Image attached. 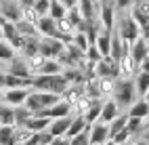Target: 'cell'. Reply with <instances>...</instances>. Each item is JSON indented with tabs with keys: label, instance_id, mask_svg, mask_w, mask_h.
Here are the masks:
<instances>
[{
	"label": "cell",
	"instance_id": "9c48e42d",
	"mask_svg": "<svg viewBox=\"0 0 149 145\" xmlns=\"http://www.w3.org/2000/svg\"><path fill=\"white\" fill-rule=\"evenodd\" d=\"M27 93H29L27 86H25V89H4L0 99H2L4 103H8V105H13V107H15V105H23Z\"/></svg>",
	"mask_w": 149,
	"mask_h": 145
},
{
	"label": "cell",
	"instance_id": "cb8c5ba5",
	"mask_svg": "<svg viewBox=\"0 0 149 145\" xmlns=\"http://www.w3.org/2000/svg\"><path fill=\"white\" fill-rule=\"evenodd\" d=\"M86 126H88V122L84 120V116H74V120H72V124H69V128H67V132H65V137H74V135L82 132Z\"/></svg>",
	"mask_w": 149,
	"mask_h": 145
},
{
	"label": "cell",
	"instance_id": "7c38bea8",
	"mask_svg": "<svg viewBox=\"0 0 149 145\" xmlns=\"http://www.w3.org/2000/svg\"><path fill=\"white\" fill-rule=\"evenodd\" d=\"M72 120H74L72 114H69V116H63V118H53L51 122H48V132H51L53 137H61V135L67 132Z\"/></svg>",
	"mask_w": 149,
	"mask_h": 145
},
{
	"label": "cell",
	"instance_id": "c3c4849f",
	"mask_svg": "<svg viewBox=\"0 0 149 145\" xmlns=\"http://www.w3.org/2000/svg\"><path fill=\"white\" fill-rule=\"evenodd\" d=\"M139 67H141V72H149V55L145 57L141 63H139Z\"/></svg>",
	"mask_w": 149,
	"mask_h": 145
},
{
	"label": "cell",
	"instance_id": "6f0895ef",
	"mask_svg": "<svg viewBox=\"0 0 149 145\" xmlns=\"http://www.w3.org/2000/svg\"><path fill=\"white\" fill-rule=\"evenodd\" d=\"M0 97H2V91H0Z\"/></svg>",
	"mask_w": 149,
	"mask_h": 145
},
{
	"label": "cell",
	"instance_id": "7bdbcfd3",
	"mask_svg": "<svg viewBox=\"0 0 149 145\" xmlns=\"http://www.w3.org/2000/svg\"><path fill=\"white\" fill-rule=\"evenodd\" d=\"M128 137H130V132L124 128V130H120V132H116L111 139H113V141H118V143H128Z\"/></svg>",
	"mask_w": 149,
	"mask_h": 145
},
{
	"label": "cell",
	"instance_id": "f546056e",
	"mask_svg": "<svg viewBox=\"0 0 149 145\" xmlns=\"http://www.w3.org/2000/svg\"><path fill=\"white\" fill-rule=\"evenodd\" d=\"M134 89L139 97L145 95V91L149 89V72H139V76L134 78Z\"/></svg>",
	"mask_w": 149,
	"mask_h": 145
},
{
	"label": "cell",
	"instance_id": "74e56055",
	"mask_svg": "<svg viewBox=\"0 0 149 145\" xmlns=\"http://www.w3.org/2000/svg\"><path fill=\"white\" fill-rule=\"evenodd\" d=\"M72 42L80 48V51H86L88 46H91V42H88V36H86V32H74V38H72Z\"/></svg>",
	"mask_w": 149,
	"mask_h": 145
},
{
	"label": "cell",
	"instance_id": "ac0fdd59",
	"mask_svg": "<svg viewBox=\"0 0 149 145\" xmlns=\"http://www.w3.org/2000/svg\"><path fill=\"white\" fill-rule=\"evenodd\" d=\"M118 65H120V76H124V78H128V76L136 70V63H134V59L130 57V51L124 53L120 59H118Z\"/></svg>",
	"mask_w": 149,
	"mask_h": 145
},
{
	"label": "cell",
	"instance_id": "30bf717a",
	"mask_svg": "<svg viewBox=\"0 0 149 145\" xmlns=\"http://www.w3.org/2000/svg\"><path fill=\"white\" fill-rule=\"evenodd\" d=\"M99 21H101V27H105V30H113L116 27V8L113 4H101V8H99Z\"/></svg>",
	"mask_w": 149,
	"mask_h": 145
},
{
	"label": "cell",
	"instance_id": "7402d4cb",
	"mask_svg": "<svg viewBox=\"0 0 149 145\" xmlns=\"http://www.w3.org/2000/svg\"><path fill=\"white\" fill-rule=\"evenodd\" d=\"M101 107H103V101H101V97H97V99L91 101V107H88V112L84 114V120L88 124H93L99 120V114H101Z\"/></svg>",
	"mask_w": 149,
	"mask_h": 145
},
{
	"label": "cell",
	"instance_id": "277c9868",
	"mask_svg": "<svg viewBox=\"0 0 149 145\" xmlns=\"http://www.w3.org/2000/svg\"><path fill=\"white\" fill-rule=\"evenodd\" d=\"M65 42L59 40L55 36H40V44H38V53L44 55L46 59H57L59 55L63 53Z\"/></svg>",
	"mask_w": 149,
	"mask_h": 145
},
{
	"label": "cell",
	"instance_id": "b9f144b4",
	"mask_svg": "<svg viewBox=\"0 0 149 145\" xmlns=\"http://www.w3.org/2000/svg\"><path fill=\"white\" fill-rule=\"evenodd\" d=\"M48 6H51V0H36L34 2V8L38 11V15H48Z\"/></svg>",
	"mask_w": 149,
	"mask_h": 145
},
{
	"label": "cell",
	"instance_id": "9a60e30c",
	"mask_svg": "<svg viewBox=\"0 0 149 145\" xmlns=\"http://www.w3.org/2000/svg\"><path fill=\"white\" fill-rule=\"evenodd\" d=\"M97 48L101 51L103 57L109 55V46H111V30H105V27L99 25V32H97V40H95Z\"/></svg>",
	"mask_w": 149,
	"mask_h": 145
},
{
	"label": "cell",
	"instance_id": "8fae6325",
	"mask_svg": "<svg viewBox=\"0 0 149 145\" xmlns=\"http://www.w3.org/2000/svg\"><path fill=\"white\" fill-rule=\"evenodd\" d=\"M0 15H2L6 21H19L21 19V6H19L17 0H8V2H0Z\"/></svg>",
	"mask_w": 149,
	"mask_h": 145
},
{
	"label": "cell",
	"instance_id": "8d00e7d4",
	"mask_svg": "<svg viewBox=\"0 0 149 145\" xmlns=\"http://www.w3.org/2000/svg\"><path fill=\"white\" fill-rule=\"evenodd\" d=\"M69 145H91V135H88V126L82 130L74 135V137H69Z\"/></svg>",
	"mask_w": 149,
	"mask_h": 145
},
{
	"label": "cell",
	"instance_id": "4316f807",
	"mask_svg": "<svg viewBox=\"0 0 149 145\" xmlns=\"http://www.w3.org/2000/svg\"><path fill=\"white\" fill-rule=\"evenodd\" d=\"M113 86H116V78H109V76H101V78H99L101 97H111L113 95Z\"/></svg>",
	"mask_w": 149,
	"mask_h": 145
},
{
	"label": "cell",
	"instance_id": "3957f363",
	"mask_svg": "<svg viewBox=\"0 0 149 145\" xmlns=\"http://www.w3.org/2000/svg\"><path fill=\"white\" fill-rule=\"evenodd\" d=\"M116 32L120 34V38L124 42H128V44H132L139 36H141V25H139L134 19L128 15V13H124L122 17H120V21H118V27H116Z\"/></svg>",
	"mask_w": 149,
	"mask_h": 145
},
{
	"label": "cell",
	"instance_id": "680465c9",
	"mask_svg": "<svg viewBox=\"0 0 149 145\" xmlns=\"http://www.w3.org/2000/svg\"><path fill=\"white\" fill-rule=\"evenodd\" d=\"M147 44H149V42H147Z\"/></svg>",
	"mask_w": 149,
	"mask_h": 145
},
{
	"label": "cell",
	"instance_id": "44dd1931",
	"mask_svg": "<svg viewBox=\"0 0 149 145\" xmlns=\"http://www.w3.org/2000/svg\"><path fill=\"white\" fill-rule=\"evenodd\" d=\"M0 145H17L15 124H0Z\"/></svg>",
	"mask_w": 149,
	"mask_h": 145
},
{
	"label": "cell",
	"instance_id": "d590c367",
	"mask_svg": "<svg viewBox=\"0 0 149 145\" xmlns=\"http://www.w3.org/2000/svg\"><path fill=\"white\" fill-rule=\"evenodd\" d=\"M65 13H67V8L59 2V0H51V6H48V15H51L53 19H61V17H65Z\"/></svg>",
	"mask_w": 149,
	"mask_h": 145
},
{
	"label": "cell",
	"instance_id": "d4e9b609",
	"mask_svg": "<svg viewBox=\"0 0 149 145\" xmlns=\"http://www.w3.org/2000/svg\"><path fill=\"white\" fill-rule=\"evenodd\" d=\"M13 57H17V48H13L11 44L4 40V38H0V61L8 63Z\"/></svg>",
	"mask_w": 149,
	"mask_h": 145
},
{
	"label": "cell",
	"instance_id": "1f68e13d",
	"mask_svg": "<svg viewBox=\"0 0 149 145\" xmlns=\"http://www.w3.org/2000/svg\"><path fill=\"white\" fill-rule=\"evenodd\" d=\"M0 124H15V112L13 105L0 103Z\"/></svg>",
	"mask_w": 149,
	"mask_h": 145
},
{
	"label": "cell",
	"instance_id": "e0dca14e",
	"mask_svg": "<svg viewBox=\"0 0 149 145\" xmlns=\"http://www.w3.org/2000/svg\"><path fill=\"white\" fill-rule=\"evenodd\" d=\"M23 105L32 112V114H38V112H42L44 109V105H42V99H40V91H29L27 97H25V101Z\"/></svg>",
	"mask_w": 149,
	"mask_h": 145
},
{
	"label": "cell",
	"instance_id": "ffe728a7",
	"mask_svg": "<svg viewBox=\"0 0 149 145\" xmlns=\"http://www.w3.org/2000/svg\"><path fill=\"white\" fill-rule=\"evenodd\" d=\"M48 122H51V118H46V116H34V114H32V118H29L23 126L29 128L32 132H38V130L48 128Z\"/></svg>",
	"mask_w": 149,
	"mask_h": 145
},
{
	"label": "cell",
	"instance_id": "5bb4252c",
	"mask_svg": "<svg viewBox=\"0 0 149 145\" xmlns=\"http://www.w3.org/2000/svg\"><path fill=\"white\" fill-rule=\"evenodd\" d=\"M116 116H120V105H118L113 99L103 101V107H101V114H99V120L105 122V124H109Z\"/></svg>",
	"mask_w": 149,
	"mask_h": 145
},
{
	"label": "cell",
	"instance_id": "7a4b0ae2",
	"mask_svg": "<svg viewBox=\"0 0 149 145\" xmlns=\"http://www.w3.org/2000/svg\"><path fill=\"white\" fill-rule=\"evenodd\" d=\"M136 97V89H134V80L130 78H116V86H113V95L111 99L120 105H132Z\"/></svg>",
	"mask_w": 149,
	"mask_h": 145
},
{
	"label": "cell",
	"instance_id": "60d3db41",
	"mask_svg": "<svg viewBox=\"0 0 149 145\" xmlns=\"http://www.w3.org/2000/svg\"><path fill=\"white\" fill-rule=\"evenodd\" d=\"M84 57H86L88 61H93V63H97V61L103 59V55H101V51L97 48V44H91V46H88L86 51H84Z\"/></svg>",
	"mask_w": 149,
	"mask_h": 145
},
{
	"label": "cell",
	"instance_id": "f6af8a7d",
	"mask_svg": "<svg viewBox=\"0 0 149 145\" xmlns=\"http://www.w3.org/2000/svg\"><path fill=\"white\" fill-rule=\"evenodd\" d=\"M51 145H69V137H65V135H61V137H55L51 141Z\"/></svg>",
	"mask_w": 149,
	"mask_h": 145
},
{
	"label": "cell",
	"instance_id": "9f6ffc18",
	"mask_svg": "<svg viewBox=\"0 0 149 145\" xmlns=\"http://www.w3.org/2000/svg\"><path fill=\"white\" fill-rule=\"evenodd\" d=\"M91 145H101V143H91Z\"/></svg>",
	"mask_w": 149,
	"mask_h": 145
},
{
	"label": "cell",
	"instance_id": "ba28073f",
	"mask_svg": "<svg viewBox=\"0 0 149 145\" xmlns=\"http://www.w3.org/2000/svg\"><path fill=\"white\" fill-rule=\"evenodd\" d=\"M6 74H13V76H19V78H32V72H29L27 67V61L25 57H13L11 61H8V70Z\"/></svg>",
	"mask_w": 149,
	"mask_h": 145
},
{
	"label": "cell",
	"instance_id": "d6986e66",
	"mask_svg": "<svg viewBox=\"0 0 149 145\" xmlns=\"http://www.w3.org/2000/svg\"><path fill=\"white\" fill-rule=\"evenodd\" d=\"M25 86H32V78H19L4 72V89H25Z\"/></svg>",
	"mask_w": 149,
	"mask_h": 145
},
{
	"label": "cell",
	"instance_id": "bcb514c9",
	"mask_svg": "<svg viewBox=\"0 0 149 145\" xmlns=\"http://www.w3.org/2000/svg\"><path fill=\"white\" fill-rule=\"evenodd\" d=\"M141 38H145V40L149 42V21L145 25H141Z\"/></svg>",
	"mask_w": 149,
	"mask_h": 145
},
{
	"label": "cell",
	"instance_id": "836d02e7",
	"mask_svg": "<svg viewBox=\"0 0 149 145\" xmlns=\"http://www.w3.org/2000/svg\"><path fill=\"white\" fill-rule=\"evenodd\" d=\"M15 25H17V30H19V34H21V36H36V34H38L36 25L29 23V21H23V19L15 21Z\"/></svg>",
	"mask_w": 149,
	"mask_h": 145
},
{
	"label": "cell",
	"instance_id": "4fadbf2b",
	"mask_svg": "<svg viewBox=\"0 0 149 145\" xmlns=\"http://www.w3.org/2000/svg\"><path fill=\"white\" fill-rule=\"evenodd\" d=\"M147 55H149V44H147V40H145V38H141V36H139L136 40L130 44V57L134 59V63L139 65V63H141Z\"/></svg>",
	"mask_w": 149,
	"mask_h": 145
},
{
	"label": "cell",
	"instance_id": "d6a6232c",
	"mask_svg": "<svg viewBox=\"0 0 149 145\" xmlns=\"http://www.w3.org/2000/svg\"><path fill=\"white\" fill-rule=\"evenodd\" d=\"M128 15H130V17L134 19V21H136L139 25H145V23L149 21V13L145 11V8L136 6V4H132V6H130V13H128Z\"/></svg>",
	"mask_w": 149,
	"mask_h": 145
},
{
	"label": "cell",
	"instance_id": "f1b7e54d",
	"mask_svg": "<svg viewBox=\"0 0 149 145\" xmlns=\"http://www.w3.org/2000/svg\"><path fill=\"white\" fill-rule=\"evenodd\" d=\"M63 70H65V67L61 65L59 59H46L44 65H42V70L38 74H63Z\"/></svg>",
	"mask_w": 149,
	"mask_h": 145
},
{
	"label": "cell",
	"instance_id": "f35d334b",
	"mask_svg": "<svg viewBox=\"0 0 149 145\" xmlns=\"http://www.w3.org/2000/svg\"><path fill=\"white\" fill-rule=\"evenodd\" d=\"M143 126H145V124H143V118H134V116H128V120H126V130L130 132V135L139 132Z\"/></svg>",
	"mask_w": 149,
	"mask_h": 145
},
{
	"label": "cell",
	"instance_id": "603a6c76",
	"mask_svg": "<svg viewBox=\"0 0 149 145\" xmlns=\"http://www.w3.org/2000/svg\"><path fill=\"white\" fill-rule=\"evenodd\" d=\"M147 114H149V101H145L143 97L139 101H134L128 109V116H134V118H145Z\"/></svg>",
	"mask_w": 149,
	"mask_h": 145
},
{
	"label": "cell",
	"instance_id": "e575fe53",
	"mask_svg": "<svg viewBox=\"0 0 149 145\" xmlns=\"http://www.w3.org/2000/svg\"><path fill=\"white\" fill-rule=\"evenodd\" d=\"M91 101H93V99H88L86 95H82L80 99H78V101L72 105L74 112H76V116H84V114L88 112V107H91Z\"/></svg>",
	"mask_w": 149,
	"mask_h": 145
},
{
	"label": "cell",
	"instance_id": "2e32d148",
	"mask_svg": "<svg viewBox=\"0 0 149 145\" xmlns=\"http://www.w3.org/2000/svg\"><path fill=\"white\" fill-rule=\"evenodd\" d=\"M38 44H40V34L36 36H23V44H21V55L29 57V55H36L38 53Z\"/></svg>",
	"mask_w": 149,
	"mask_h": 145
},
{
	"label": "cell",
	"instance_id": "7dc6e473",
	"mask_svg": "<svg viewBox=\"0 0 149 145\" xmlns=\"http://www.w3.org/2000/svg\"><path fill=\"white\" fill-rule=\"evenodd\" d=\"M65 8H74V6H78V0H59Z\"/></svg>",
	"mask_w": 149,
	"mask_h": 145
},
{
	"label": "cell",
	"instance_id": "8992f818",
	"mask_svg": "<svg viewBox=\"0 0 149 145\" xmlns=\"http://www.w3.org/2000/svg\"><path fill=\"white\" fill-rule=\"evenodd\" d=\"M88 135H91V143H105L109 139V126L105 122L97 120L93 124H88Z\"/></svg>",
	"mask_w": 149,
	"mask_h": 145
},
{
	"label": "cell",
	"instance_id": "5b68a950",
	"mask_svg": "<svg viewBox=\"0 0 149 145\" xmlns=\"http://www.w3.org/2000/svg\"><path fill=\"white\" fill-rule=\"evenodd\" d=\"M2 38L11 44L13 48H21V44H23V36L19 34V30H17V25L13 23V21H4L2 23Z\"/></svg>",
	"mask_w": 149,
	"mask_h": 145
},
{
	"label": "cell",
	"instance_id": "ee69618b",
	"mask_svg": "<svg viewBox=\"0 0 149 145\" xmlns=\"http://www.w3.org/2000/svg\"><path fill=\"white\" fill-rule=\"evenodd\" d=\"M134 0H116V8L118 11H128V8L132 6Z\"/></svg>",
	"mask_w": 149,
	"mask_h": 145
},
{
	"label": "cell",
	"instance_id": "4dcf8cb0",
	"mask_svg": "<svg viewBox=\"0 0 149 145\" xmlns=\"http://www.w3.org/2000/svg\"><path fill=\"white\" fill-rule=\"evenodd\" d=\"M126 120H128V116H122L120 114V116H116V118L107 124V126H109V139H111L116 132H120V130L126 128Z\"/></svg>",
	"mask_w": 149,
	"mask_h": 145
},
{
	"label": "cell",
	"instance_id": "ab89813d",
	"mask_svg": "<svg viewBox=\"0 0 149 145\" xmlns=\"http://www.w3.org/2000/svg\"><path fill=\"white\" fill-rule=\"evenodd\" d=\"M38 17H40V15H38V11L34 6H21V19H23V21H29V23L36 25Z\"/></svg>",
	"mask_w": 149,
	"mask_h": 145
},
{
	"label": "cell",
	"instance_id": "484cf974",
	"mask_svg": "<svg viewBox=\"0 0 149 145\" xmlns=\"http://www.w3.org/2000/svg\"><path fill=\"white\" fill-rule=\"evenodd\" d=\"M25 61H27L29 72H32V74H38V72L42 70V65H44V61H46V57H44V55H40V53H36V55L25 57Z\"/></svg>",
	"mask_w": 149,
	"mask_h": 145
},
{
	"label": "cell",
	"instance_id": "816d5d0a",
	"mask_svg": "<svg viewBox=\"0 0 149 145\" xmlns=\"http://www.w3.org/2000/svg\"><path fill=\"white\" fill-rule=\"evenodd\" d=\"M143 120H145V122H143V124H145V126H149V114L145 116V118H143Z\"/></svg>",
	"mask_w": 149,
	"mask_h": 145
},
{
	"label": "cell",
	"instance_id": "6da1fadb",
	"mask_svg": "<svg viewBox=\"0 0 149 145\" xmlns=\"http://www.w3.org/2000/svg\"><path fill=\"white\" fill-rule=\"evenodd\" d=\"M67 86H69V80L63 74H34L32 76L34 91H48V93H57L63 97Z\"/></svg>",
	"mask_w": 149,
	"mask_h": 145
},
{
	"label": "cell",
	"instance_id": "52a82bcc",
	"mask_svg": "<svg viewBox=\"0 0 149 145\" xmlns=\"http://www.w3.org/2000/svg\"><path fill=\"white\" fill-rule=\"evenodd\" d=\"M36 30H38V34H40V36H55V38H59V32H57V19H53L51 15L38 17Z\"/></svg>",
	"mask_w": 149,
	"mask_h": 145
},
{
	"label": "cell",
	"instance_id": "681fc988",
	"mask_svg": "<svg viewBox=\"0 0 149 145\" xmlns=\"http://www.w3.org/2000/svg\"><path fill=\"white\" fill-rule=\"evenodd\" d=\"M0 91H4V72H0Z\"/></svg>",
	"mask_w": 149,
	"mask_h": 145
},
{
	"label": "cell",
	"instance_id": "f907efd6",
	"mask_svg": "<svg viewBox=\"0 0 149 145\" xmlns=\"http://www.w3.org/2000/svg\"><path fill=\"white\" fill-rule=\"evenodd\" d=\"M143 141H147V145H149V126H145V135H143Z\"/></svg>",
	"mask_w": 149,
	"mask_h": 145
},
{
	"label": "cell",
	"instance_id": "f5cc1de1",
	"mask_svg": "<svg viewBox=\"0 0 149 145\" xmlns=\"http://www.w3.org/2000/svg\"><path fill=\"white\" fill-rule=\"evenodd\" d=\"M143 99H145V101H149V89L145 91V95H143Z\"/></svg>",
	"mask_w": 149,
	"mask_h": 145
},
{
	"label": "cell",
	"instance_id": "11a10c76",
	"mask_svg": "<svg viewBox=\"0 0 149 145\" xmlns=\"http://www.w3.org/2000/svg\"><path fill=\"white\" fill-rule=\"evenodd\" d=\"M99 2H101V4H105V2H109V0H99Z\"/></svg>",
	"mask_w": 149,
	"mask_h": 145
},
{
	"label": "cell",
	"instance_id": "83f0119b",
	"mask_svg": "<svg viewBox=\"0 0 149 145\" xmlns=\"http://www.w3.org/2000/svg\"><path fill=\"white\" fill-rule=\"evenodd\" d=\"M13 112H15V126H23V124L32 118V112H29L25 105H15Z\"/></svg>",
	"mask_w": 149,
	"mask_h": 145
},
{
	"label": "cell",
	"instance_id": "db71d44e",
	"mask_svg": "<svg viewBox=\"0 0 149 145\" xmlns=\"http://www.w3.org/2000/svg\"><path fill=\"white\" fill-rule=\"evenodd\" d=\"M132 145H147V141H136V143H132Z\"/></svg>",
	"mask_w": 149,
	"mask_h": 145
}]
</instances>
